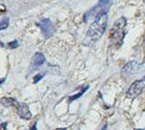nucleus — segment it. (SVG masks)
Here are the masks:
<instances>
[{
  "mask_svg": "<svg viewBox=\"0 0 145 130\" xmlns=\"http://www.w3.org/2000/svg\"><path fill=\"white\" fill-rule=\"evenodd\" d=\"M107 21H108L107 13H103L95 17V20L91 23L87 31V39L92 42L99 40L106 30Z\"/></svg>",
  "mask_w": 145,
  "mask_h": 130,
  "instance_id": "1",
  "label": "nucleus"
},
{
  "mask_svg": "<svg viewBox=\"0 0 145 130\" xmlns=\"http://www.w3.org/2000/svg\"><path fill=\"white\" fill-rule=\"evenodd\" d=\"M112 4H113V0H99L95 6L92 7L84 14V21H87L90 18L97 17L98 15L103 14V13H107Z\"/></svg>",
  "mask_w": 145,
  "mask_h": 130,
  "instance_id": "2",
  "label": "nucleus"
},
{
  "mask_svg": "<svg viewBox=\"0 0 145 130\" xmlns=\"http://www.w3.org/2000/svg\"><path fill=\"white\" fill-rule=\"evenodd\" d=\"M145 70V57L141 63H138L137 61H129L124 65L122 68V74L124 76H131L136 73H140Z\"/></svg>",
  "mask_w": 145,
  "mask_h": 130,
  "instance_id": "3",
  "label": "nucleus"
},
{
  "mask_svg": "<svg viewBox=\"0 0 145 130\" xmlns=\"http://www.w3.org/2000/svg\"><path fill=\"white\" fill-rule=\"evenodd\" d=\"M126 26V19L121 17L114 23L113 27L110 31V38L113 41L121 40L124 36V28Z\"/></svg>",
  "mask_w": 145,
  "mask_h": 130,
  "instance_id": "4",
  "label": "nucleus"
},
{
  "mask_svg": "<svg viewBox=\"0 0 145 130\" xmlns=\"http://www.w3.org/2000/svg\"><path fill=\"white\" fill-rule=\"evenodd\" d=\"M145 89V76L139 80L134 81L130 85L129 89L127 90V96L129 98L134 99L137 96H139Z\"/></svg>",
  "mask_w": 145,
  "mask_h": 130,
  "instance_id": "5",
  "label": "nucleus"
},
{
  "mask_svg": "<svg viewBox=\"0 0 145 130\" xmlns=\"http://www.w3.org/2000/svg\"><path fill=\"white\" fill-rule=\"evenodd\" d=\"M38 26L40 27L41 32H42V34L44 35L45 38H49V37H51L53 35L54 28L50 19H47L46 18V19L41 20L38 23Z\"/></svg>",
  "mask_w": 145,
  "mask_h": 130,
  "instance_id": "6",
  "label": "nucleus"
},
{
  "mask_svg": "<svg viewBox=\"0 0 145 130\" xmlns=\"http://www.w3.org/2000/svg\"><path fill=\"white\" fill-rule=\"evenodd\" d=\"M45 56L43 55V53L41 52H36V53L33 55L31 60V64H30V67H29V71L32 72V71L36 70L38 69L39 67H41L43 64L45 63Z\"/></svg>",
  "mask_w": 145,
  "mask_h": 130,
  "instance_id": "7",
  "label": "nucleus"
},
{
  "mask_svg": "<svg viewBox=\"0 0 145 130\" xmlns=\"http://www.w3.org/2000/svg\"><path fill=\"white\" fill-rule=\"evenodd\" d=\"M17 114L20 118L24 120L31 119L32 114L29 110V107L26 103H18L17 104Z\"/></svg>",
  "mask_w": 145,
  "mask_h": 130,
  "instance_id": "8",
  "label": "nucleus"
},
{
  "mask_svg": "<svg viewBox=\"0 0 145 130\" xmlns=\"http://www.w3.org/2000/svg\"><path fill=\"white\" fill-rule=\"evenodd\" d=\"M0 103L4 107H12V106H17L18 102L12 97H3L0 100Z\"/></svg>",
  "mask_w": 145,
  "mask_h": 130,
  "instance_id": "9",
  "label": "nucleus"
},
{
  "mask_svg": "<svg viewBox=\"0 0 145 130\" xmlns=\"http://www.w3.org/2000/svg\"><path fill=\"white\" fill-rule=\"evenodd\" d=\"M89 88V86H85V87H83L81 89V91L79 92V93H77V94H75V95H73V96H69V98H68V100H69V103L70 102H72V101H74V100H76V99H78V98H80L82 95H83L84 93H85L86 91H87V89Z\"/></svg>",
  "mask_w": 145,
  "mask_h": 130,
  "instance_id": "10",
  "label": "nucleus"
},
{
  "mask_svg": "<svg viewBox=\"0 0 145 130\" xmlns=\"http://www.w3.org/2000/svg\"><path fill=\"white\" fill-rule=\"evenodd\" d=\"M9 26V18L8 17H5L1 20L0 22V30H4L6 28H8Z\"/></svg>",
  "mask_w": 145,
  "mask_h": 130,
  "instance_id": "11",
  "label": "nucleus"
},
{
  "mask_svg": "<svg viewBox=\"0 0 145 130\" xmlns=\"http://www.w3.org/2000/svg\"><path fill=\"white\" fill-rule=\"evenodd\" d=\"M44 75H45V72H42V73H38V74H36L34 77H33V83L34 84H36V83H38L39 81L41 80V79L44 77Z\"/></svg>",
  "mask_w": 145,
  "mask_h": 130,
  "instance_id": "12",
  "label": "nucleus"
},
{
  "mask_svg": "<svg viewBox=\"0 0 145 130\" xmlns=\"http://www.w3.org/2000/svg\"><path fill=\"white\" fill-rule=\"evenodd\" d=\"M8 47H9V48H11V49H14V48L18 47V41L17 40H13V41H11V42H9L8 43Z\"/></svg>",
  "mask_w": 145,
  "mask_h": 130,
  "instance_id": "13",
  "label": "nucleus"
},
{
  "mask_svg": "<svg viewBox=\"0 0 145 130\" xmlns=\"http://www.w3.org/2000/svg\"><path fill=\"white\" fill-rule=\"evenodd\" d=\"M5 12H6V7L3 4H0V14H3Z\"/></svg>",
  "mask_w": 145,
  "mask_h": 130,
  "instance_id": "14",
  "label": "nucleus"
},
{
  "mask_svg": "<svg viewBox=\"0 0 145 130\" xmlns=\"http://www.w3.org/2000/svg\"><path fill=\"white\" fill-rule=\"evenodd\" d=\"M7 123H1V122H0V130H7Z\"/></svg>",
  "mask_w": 145,
  "mask_h": 130,
  "instance_id": "15",
  "label": "nucleus"
},
{
  "mask_svg": "<svg viewBox=\"0 0 145 130\" xmlns=\"http://www.w3.org/2000/svg\"><path fill=\"white\" fill-rule=\"evenodd\" d=\"M30 130H37V128H36V123H34V125H32L31 126V129Z\"/></svg>",
  "mask_w": 145,
  "mask_h": 130,
  "instance_id": "16",
  "label": "nucleus"
},
{
  "mask_svg": "<svg viewBox=\"0 0 145 130\" xmlns=\"http://www.w3.org/2000/svg\"><path fill=\"white\" fill-rule=\"evenodd\" d=\"M5 81V78H2V79H0V84H2L3 82Z\"/></svg>",
  "mask_w": 145,
  "mask_h": 130,
  "instance_id": "17",
  "label": "nucleus"
},
{
  "mask_svg": "<svg viewBox=\"0 0 145 130\" xmlns=\"http://www.w3.org/2000/svg\"><path fill=\"white\" fill-rule=\"evenodd\" d=\"M55 130H67V128L65 127V128H57V129H55Z\"/></svg>",
  "mask_w": 145,
  "mask_h": 130,
  "instance_id": "18",
  "label": "nucleus"
},
{
  "mask_svg": "<svg viewBox=\"0 0 145 130\" xmlns=\"http://www.w3.org/2000/svg\"><path fill=\"white\" fill-rule=\"evenodd\" d=\"M136 130H145V129H136Z\"/></svg>",
  "mask_w": 145,
  "mask_h": 130,
  "instance_id": "19",
  "label": "nucleus"
}]
</instances>
